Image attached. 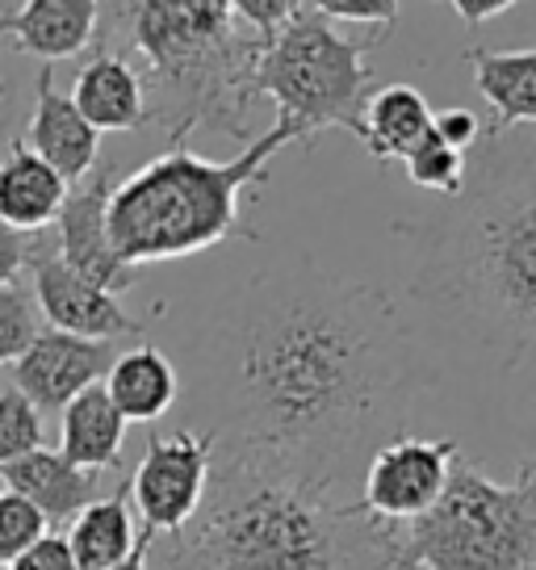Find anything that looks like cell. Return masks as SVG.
Here are the masks:
<instances>
[{"label": "cell", "mask_w": 536, "mask_h": 570, "mask_svg": "<svg viewBox=\"0 0 536 570\" xmlns=\"http://www.w3.org/2000/svg\"><path fill=\"white\" fill-rule=\"evenodd\" d=\"M428 370L394 303L319 268L265 273L222 327V441L281 453L336 482L398 441Z\"/></svg>", "instance_id": "1"}, {"label": "cell", "mask_w": 536, "mask_h": 570, "mask_svg": "<svg viewBox=\"0 0 536 570\" xmlns=\"http://www.w3.org/2000/svg\"><path fill=\"white\" fill-rule=\"evenodd\" d=\"M281 453L227 441L163 570H386L381 520Z\"/></svg>", "instance_id": "2"}, {"label": "cell", "mask_w": 536, "mask_h": 570, "mask_svg": "<svg viewBox=\"0 0 536 570\" xmlns=\"http://www.w3.org/2000/svg\"><path fill=\"white\" fill-rule=\"evenodd\" d=\"M415 289L448 306L503 370L536 361V142L465 180Z\"/></svg>", "instance_id": "3"}, {"label": "cell", "mask_w": 536, "mask_h": 570, "mask_svg": "<svg viewBox=\"0 0 536 570\" xmlns=\"http://www.w3.org/2000/svg\"><path fill=\"white\" fill-rule=\"evenodd\" d=\"M113 26L130 38V51L147 63V114L168 126L172 147L215 126L244 139V114L265 42L235 18L231 0H143L106 4Z\"/></svg>", "instance_id": "4"}, {"label": "cell", "mask_w": 536, "mask_h": 570, "mask_svg": "<svg viewBox=\"0 0 536 570\" xmlns=\"http://www.w3.org/2000/svg\"><path fill=\"white\" fill-rule=\"evenodd\" d=\"M298 122L277 118L268 135L251 139L235 160H201L189 147H168L160 160L135 168L109 197V244L130 268L180 261L248 235L239 223V197L265 180L268 160L286 142H306Z\"/></svg>", "instance_id": "5"}, {"label": "cell", "mask_w": 536, "mask_h": 570, "mask_svg": "<svg viewBox=\"0 0 536 570\" xmlns=\"http://www.w3.org/2000/svg\"><path fill=\"white\" fill-rule=\"evenodd\" d=\"M386 570H536V458L495 482L457 449L436 508L381 524Z\"/></svg>", "instance_id": "6"}, {"label": "cell", "mask_w": 536, "mask_h": 570, "mask_svg": "<svg viewBox=\"0 0 536 570\" xmlns=\"http://www.w3.org/2000/svg\"><path fill=\"white\" fill-rule=\"evenodd\" d=\"M374 42L377 35H344L315 4L298 0L289 26L260 55L251 92L272 97L281 106V118L298 122L310 139L327 126L360 135V106L374 85Z\"/></svg>", "instance_id": "7"}, {"label": "cell", "mask_w": 536, "mask_h": 570, "mask_svg": "<svg viewBox=\"0 0 536 570\" xmlns=\"http://www.w3.org/2000/svg\"><path fill=\"white\" fill-rule=\"evenodd\" d=\"M215 445V432H189V428L147 441L143 462L130 474V499L143 517V529L156 537H172L193 520L206 499Z\"/></svg>", "instance_id": "8"}, {"label": "cell", "mask_w": 536, "mask_h": 570, "mask_svg": "<svg viewBox=\"0 0 536 570\" xmlns=\"http://www.w3.org/2000/svg\"><path fill=\"white\" fill-rule=\"evenodd\" d=\"M453 458H457V441L398 436L369 458L365 491H360L357 503L381 524L419 520L424 512L436 508V499L445 495Z\"/></svg>", "instance_id": "9"}, {"label": "cell", "mask_w": 536, "mask_h": 570, "mask_svg": "<svg viewBox=\"0 0 536 570\" xmlns=\"http://www.w3.org/2000/svg\"><path fill=\"white\" fill-rule=\"evenodd\" d=\"M26 268H30V294H34L38 315H47L51 332L101 340V344H113V340L143 332V323L130 320L113 294L97 289L85 277H76L72 268L63 265L59 248H51L47 235H34Z\"/></svg>", "instance_id": "10"}, {"label": "cell", "mask_w": 536, "mask_h": 570, "mask_svg": "<svg viewBox=\"0 0 536 570\" xmlns=\"http://www.w3.org/2000/svg\"><path fill=\"white\" fill-rule=\"evenodd\" d=\"M118 189V164H97L89 177L68 189V202L54 218V248L76 277L92 282L106 294H122L135 285L139 268L118 261L109 244V197Z\"/></svg>", "instance_id": "11"}, {"label": "cell", "mask_w": 536, "mask_h": 570, "mask_svg": "<svg viewBox=\"0 0 536 570\" xmlns=\"http://www.w3.org/2000/svg\"><path fill=\"white\" fill-rule=\"evenodd\" d=\"M118 361L113 344L101 340L63 336V332H38V340L13 365V391L26 394L38 411H63L72 399L101 386L109 365Z\"/></svg>", "instance_id": "12"}, {"label": "cell", "mask_w": 536, "mask_h": 570, "mask_svg": "<svg viewBox=\"0 0 536 570\" xmlns=\"http://www.w3.org/2000/svg\"><path fill=\"white\" fill-rule=\"evenodd\" d=\"M101 4L92 0H26L0 4V47L38 59H68L92 47Z\"/></svg>", "instance_id": "13"}, {"label": "cell", "mask_w": 536, "mask_h": 570, "mask_svg": "<svg viewBox=\"0 0 536 570\" xmlns=\"http://www.w3.org/2000/svg\"><path fill=\"white\" fill-rule=\"evenodd\" d=\"M21 142L34 151L38 160L51 164L68 185L89 177L92 168H97V156H101V135L80 118V109L72 106V97H63V92L54 89L51 68L38 71L34 114H30V122H26Z\"/></svg>", "instance_id": "14"}, {"label": "cell", "mask_w": 536, "mask_h": 570, "mask_svg": "<svg viewBox=\"0 0 536 570\" xmlns=\"http://www.w3.org/2000/svg\"><path fill=\"white\" fill-rule=\"evenodd\" d=\"M72 106L80 109V118L101 135V130H139L151 122L147 114V89L143 71L135 68L126 55H113L106 47H97L92 59L76 71Z\"/></svg>", "instance_id": "15"}, {"label": "cell", "mask_w": 536, "mask_h": 570, "mask_svg": "<svg viewBox=\"0 0 536 570\" xmlns=\"http://www.w3.org/2000/svg\"><path fill=\"white\" fill-rule=\"evenodd\" d=\"M0 482H4V491L26 499L38 517L47 520V529L76 520L101 495V474L72 465L59 449H34L30 458L4 465Z\"/></svg>", "instance_id": "16"}, {"label": "cell", "mask_w": 536, "mask_h": 570, "mask_svg": "<svg viewBox=\"0 0 536 570\" xmlns=\"http://www.w3.org/2000/svg\"><path fill=\"white\" fill-rule=\"evenodd\" d=\"M68 189L72 185L18 139L0 160V223L21 235H42L63 210Z\"/></svg>", "instance_id": "17"}, {"label": "cell", "mask_w": 536, "mask_h": 570, "mask_svg": "<svg viewBox=\"0 0 536 570\" xmlns=\"http://www.w3.org/2000/svg\"><path fill=\"white\" fill-rule=\"evenodd\" d=\"M465 63L474 71V85L495 109V122L486 126V139H499L512 126H536V47H469Z\"/></svg>", "instance_id": "18"}, {"label": "cell", "mask_w": 536, "mask_h": 570, "mask_svg": "<svg viewBox=\"0 0 536 570\" xmlns=\"http://www.w3.org/2000/svg\"><path fill=\"white\" fill-rule=\"evenodd\" d=\"M431 130V106L415 85H386L374 89L360 106V135L377 160H407Z\"/></svg>", "instance_id": "19"}, {"label": "cell", "mask_w": 536, "mask_h": 570, "mask_svg": "<svg viewBox=\"0 0 536 570\" xmlns=\"http://www.w3.org/2000/svg\"><path fill=\"white\" fill-rule=\"evenodd\" d=\"M101 386H106L109 403L118 407L126 424H147V420H160L163 411L177 403L180 377L160 348L139 344V348H130L109 365Z\"/></svg>", "instance_id": "20"}, {"label": "cell", "mask_w": 536, "mask_h": 570, "mask_svg": "<svg viewBox=\"0 0 536 570\" xmlns=\"http://www.w3.org/2000/svg\"><path fill=\"white\" fill-rule=\"evenodd\" d=\"M126 420L109 403L106 386H92L80 399L63 407V428H59V453L89 474H106L122 465Z\"/></svg>", "instance_id": "21"}, {"label": "cell", "mask_w": 536, "mask_h": 570, "mask_svg": "<svg viewBox=\"0 0 536 570\" xmlns=\"http://www.w3.org/2000/svg\"><path fill=\"white\" fill-rule=\"evenodd\" d=\"M63 541H68V550H72L80 570L118 567L126 553L135 550V541H139V529L130 520V479L118 482L113 495L89 503L72 520V529L63 533Z\"/></svg>", "instance_id": "22"}, {"label": "cell", "mask_w": 536, "mask_h": 570, "mask_svg": "<svg viewBox=\"0 0 536 570\" xmlns=\"http://www.w3.org/2000/svg\"><path fill=\"white\" fill-rule=\"evenodd\" d=\"M411 185L419 189H431V194H448V197H461L465 194V177H469V160L465 151L448 147V142L436 139V130L424 135V142L415 147L411 156L403 160Z\"/></svg>", "instance_id": "23"}, {"label": "cell", "mask_w": 536, "mask_h": 570, "mask_svg": "<svg viewBox=\"0 0 536 570\" xmlns=\"http://www.w3.org/2000/svg\"><path fill=\"white\" fill-rule=\"evenodd\" d=\"M42 449V415L13 386L0 391V470Z\"/></svg>", "instance_id": "24"}, {"label": "cell", "mask_w": 536, "mask_h": 570, "mask_svg": "<svg viewBox=\"0 0 536 570\" xmlns=\"http://www.w3.org/2000/svg\"><path fill=\"white\" fill-rule=\"evenodd\" d=\"M38 306L34 294L21 285H0V370L18 365V356L38 340Z\"/></svg>", "instance_id": "25"}, {"label": "cell", "mask_w": 536, "mask_h": 570, "mask_svg": "<svg viewBox=\"0 0 536 570\" xmlns=\"http://www.w3.org/2000/svg\"><path fill=\"white\" fill-rule=\"evenodd\" d=\"M47 537V520L13 491H0V570H9L34 541Z\"/></svg>", "instance_id": "26"}, {"label": "cell", "mask_w": 536, "mask_h": 570, "mask_svg": "<svg viewBox=\"0 0 536 570\" xmlns=\"http://www.w3.org/2000/svg\"><path fill=\"white\" fill-rule=\"evenodd\" d=\"M231 9H235V18L244 21L251 35L268 47V42L289 26L298 0H231Z\"/></svg>", "instance_id": "27"}, {"label": "cell", "mask_w": 536, "mask_h": 570, "mask_svg": "<svg viewBox=\"0 0 536 570\" xmlns=\"http://www.w3.org/2000/svg\"><path fill=\"white\" fill-rule=\"evenodd\" d=\"M322 18L327 21H344V26H374V30H381V26H394L398 21V0H322V4H315Z\"/></svg>", "instance_id": "28"}, {"label": "cell", "mask_w": 536, "mask_h": 570, "mask_svg": "<svg viewBox=\"0 0 536 570\" xmlns=\"http://www.w3.org/2000/svg\"><path fill=\"white\" fill-rule=\"evenodd\" d=\"M431 130H436V139L448 142V147L469 151V147L478 142V135H483V122H478L474 109L453 106V109H445V114H431Z\"/></svg>", "instance_id": "29"}, {"label": "cell", "mask_w": 536, "mask_h": 570, "mask_svg": "<svg viewBox=\"0 0 536 570\" xmlns=\"http://www.w3.org/2000/svg\"><path fill=\"white\" fill-rule=\"evenodd\" d=\"M9 570H80V567H76L68 541H63L59 533H47L42 541H34L30 550L21 553Z\"/></svg>", "instance_id": "30"}, {"label": "cell", "mask_w": 536, "mask_h": 570, "mask_svg": "<svg viewBox=\"0 0 536 570\" xmlns=\"http://www.w3.org/2000/svg\"><path fill=\"white\" fill-rule=\"evenodd\" d=\"M30 244L34 235H21L0 223V285H18V273L30 261Z\"/></svg>", "instance_id": "31"}, {"label": "cell", "mask_w": 536, "mask_h": 570, "mask_svg": "<svg viewBox=\"0 0 536 570\" xmlns=\"http://www.w3.org/2000/svg\"><path fill=\"white\" fill-rule=\"evenodd\" d=\"M507 9H516V4H512V0H457V4H453V13H457L469 30H478L483 21L499 18Z\"/></svg>", "instance_id": "32"}, {"label": "cell", "mask_w": 536, "mask_h": 570, "mask_svg": "<svg viewBox=\"0 0 536 570\" xmlns=\"http://www.w3.org/2000/svg\"><path fill=\"white\" fill-rule=\"evenodd\" d=\"M156 546V533L151 529H139V541H135V550L126 553L118 567H106V570H147V553Z\"/></svg>", "instance_id": "33"}, {"label": "cell", "mask_w": 536, "mask_h": 570, "mask_svg": "<svg viewBox=\"0 0 536 570\" xmlns=\"http://www.w3.org/2000/svg\"><path fill=\"white\" fill-rule=\"evenodd\" d=\"M18 142V135H13V109H9V89L0 85V160H4V151Z\"/></svg>", "instance_id": "34"}]
</instances>
